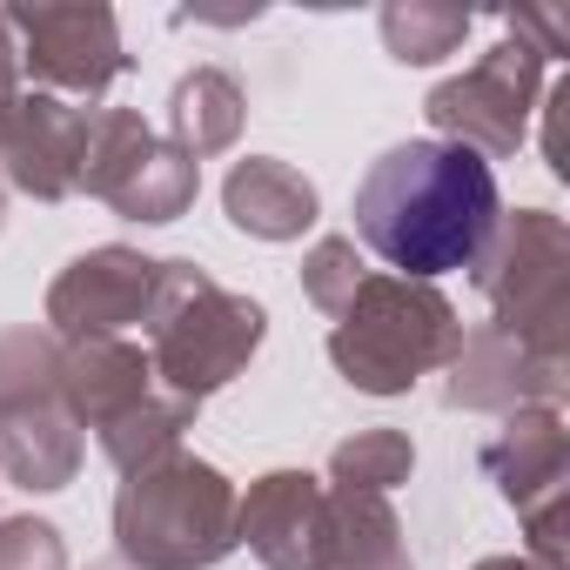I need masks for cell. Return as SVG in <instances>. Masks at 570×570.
<instances>
[{
    "label": "cell",
    "mask_w": 570,
    "mask_h": 570,
    "mask_svg": "<svg viewBox=\"0 0 570 570\" xmlns=\"http://www.w3.org/2000/svg\"><path fill=\"white\" fill-rule=\"evenodd\" d=\"M470 282L490 309V330L510 343L570 363V228L550 208L497 215L483 255L470 262Z\"/></svg>",
    "instance_id": "5b68a950"
},
{
    "label": "cell",
    "mask_w": 570,
    "mask_h": 570,
    "mask_svg": "<svg viewBox=\"0 0 570 570\" xmlns=\"http://www.w3.org/2000/svg\"><path fill=\"white\" fill-rule=\"evenodd\" d=\"M155 396V370L148 350L128 336H81L61 343V403L81 430L108 436L115 423H128L141 403Z\"/></svg>",
    "instance_id": "4fadbf2b"
},
{
    "label": "cell",
    "mask_w": 570,
    "mask_h": 570,
    "mask_svg": "<svg viewBox=\"0 0 570 570\" xmlns=\"http://www.w3.org/2000/svg\"><path fill=\"white\" fill-rule=\"evenodd\" d=\"M376 28H383L390 61H403V68H436L443 55L463 48L470 14L450 8V0H390V8L376 14Z\"/></svg>",
    "instance_id": "d6986e66"
},
{
    "label": "cell",
    "mask_w": 570,
    "mask_h": 570,
    "mask_svg": "<svg viewBox=\"0 0 570 570\" xmlns=\"http://www.w3.org/2000/svg\"><path fill=\"white\" fill-rule=\"evenodd\" d=\"M537 101H543V55L523 35H503L476 68L436 81L423 115H430L436 141H456L476 161H510L530 135Z\"/></svg>",
    "instance_id": "8992f818"
},
{
    "label": "cell",
    "mask_w": 570,
    "mask_h": 570,
    "mask_svg": "<svg viewBox=\"0 0 570 570\" xmlns=\"http://www.w3.org/2000/svg\"><path fill=\"white\" fill-rule=\"evenodd\" d=\"M456 343H463V323L436 282H403L370 268L330 330V363L363 396H410L423 376L450 370Z\"/></svg>",
    "instance_id": "277c9868"
},
{
    "label": "cell",
    "mask_w": 570,
    "mask_h": 570,
    "mask_svg": "<svg viewBox=\"0 0 570 570\" xmlns=\"http://www.w3.org/2000/svg\"><path fill=\"white\" fill-rule=\"evenodd\" d=\"M416 470V443L403 430H356L330 450V483L336 490H376L390 497L396 483H410Z\"/></svg>",
    "instance_id": "44dd1931"
},
{
    "label": "cell",
    "mask_w": 570,
    "mask_h": 570,
    "mask_svg": "<svg viewBox=\"0 0 570 570\" xmlns=\"http://www.w3.org/2000/svg\"><path fill=\"white\" fill-rule=\"evenodd\" d=\"M570 390V363H550L523 343H510L503 330H463L456 356H450V383H443V403L450 410H530V403H563Z\"/></svg>",
    "instance_id": "8fae6325"
},
{
    "label": "cell",
    "mask_w": 570,
    "mask_h": 570,
    "mask_svg": "<svg viewBox=\"0 0 570 570\" xmlns=\"http://www.w3.org/2000/svg\"><path fill=\"white\" fill-rule=\"evenodd\" d=\"M483 470L503 490V503L530 530V563L537 570H570L563 557V490H570V423L557 403L510 410L497 436L483 443Z\"/></svg>",
    "instance_id": "52a82bcc"
},
{
    "label": "cell",
    "mask_w": 570,
    "mask_h": 570,
    "mask_svg": "<svg viewBox=\"0 0 570 570\" xmlns=\"http://www.w3.org/2000/svg\"><path fill=\"white\" fill-rule=\"evenodd\" d=\"M543 161H550V175L557 181H570V148H563V121H570V81H557L543 101Z\"/></svg>",
    "instance_id": "d4e9b609"
},
{
    "label": "cell",
    "mask_w": 570,
    "mask_h": 570,
    "mask_svg": "<svg viewBox=\"0 0 570 570\" xmlns=\"http://www.w3.org/2000/svg\"><path fill=\"white\" fill-rule=\"evenodd\" d=\"M330 570H416L403 543V517L376 490H336L330 483Z\"/></svg>",
    "instance_id": "e0dca14e"
},
{
    "label": "cell",
    "mask_w": 570,
    "mask_h": 570,
    "mask_svg": "<svg viewBox=\"0 0 570 570\" xmlns=\"http://www.w3.org/2000/svg\"><path fill=\"white\" fill-rule=\"evenodd\" d=\"M363 248L350 242V235H323L309 255H303V296L323 309V316H343L350 309V296L363 289Z\"/></svg>",
    "instance_id": "603a6c76"
},
{
    "label": "cell",
    "mask_w": 570,
    "mask_h": 570,
    "mask_svg": "<svg viewBox=\"0 0 570 570\" xmlns=\"http://www.w3.org/2000/svg\"><path fill=\"white\" fill-rule=\"evenodd\" d=\"M81 148H88V108L35 88L21 95V115L0 141V181L35 202H68L81 195Z\"/></svg>",
    "instance_id": "7c38bea8"
},
{
    "label": "cell",
    "mask_w": 570,
    "mask_h": 570,
    "mask_svg": "<svg viewBox=\"0 0 570 570\" xmlns=\"http://www.w3.org/2000/svg\"><path fill=\"white\" fill-rule=\"evenodd\" d=\"M0 570H68V543L48 517H0Z\"/></svg>",
    "instance_id": "cb8c5ba5"
},
{
    "label": "cell",
    "mask_w": 570,
    "mask_h": 570,
    "mask_svg": "<svg viewBox=\"0 0 570 570\" xmlns=\"http://www.w3.org/2000/svg\"><path fill=\"white\" fill-rule=\"evenodd\" d=\"M235 537L262 570H330V483L309 470H268L235 497Z\"/></svg>",
    "instance_id": "30bf717a"
},
{
    "label": "cell",
    "mask_w": 570,
    "mask_h": 570,
    "mask_svg": "<svg viewBox=\"0 0 570 570\" xmlns=\"http://www.w3.org/2000/svg\"><path fill=\"white\" fill-rule=\"evenodd\" d=\"M470 570H537V563H530V557H523V550H517V557H476V563H470Z\"/></svg>",
    "instance_id": "83f0119b"
},
{
    "label": "cell",
    "mask_w": 570,
    "mask_h": 570,
    "mask_svg": "<svg viewBox=\"0 0 570 570\" xmlns=\"http://www.w3.org/2000/svg\"><path fill=\"white\" fill-rule=\"evenodd\" d=\"M141 330H148L155 390L202 410L215 390H228L255 363V350L268 336V309L255 296L222 289L202 262H161L155 309H148Z\"/></svg>",
    "instance_id": "3957f363"
},
{
    "label": "cell",
    "mask_w": 570,
    "mask_h": 570,
    "mask_svg": "<svg viewBox=\"0 0 570 570\" xmlns=\"http://www.w3.org/2000/svg\"><path fill=\"white\" fill-rule=\"evenodd\" d=\"M356 235L390 275L403 282H436L450 268H470L503 215L497 168L476 161L456 141H396L390 155L370 161L356 181Z\"/></svg>",
    "instance_id": "6da1fadb"
},
{
    "label": "cell",
    "mask_w": 570,
    "mask_h": 570,
    "mask_svg": "<svg viewBox=\"0 0 570 570\" xmlns=\"http://www.w3.org/2000/svg\"><path fill=\"white\" fill-rule=\"evenodd\" d=\"M0 476L28 497H55L81 476V423L61 396L0 416Z\"/></svg>",
    "instance_id": "9a60e30c"
},
{
    "label": "cell",
    "mask_w": 570,
    "mask_h": 570,
    "mask_svg": "<svg viewBox=\"0 0 570 570\" xmlns=\"http://www.w3.org/2000/svg\"><path fill=\"white\" fill-rule=\"evenodd\" d=\"M61 396V343L48 330H0V416Z\"/></svg>",
    "instance_id": "7402d4cb"
},
{
    "label": "cell",
    "mask_w": 570,
    "mask_h": 570,
    "mask_svg": "<svg viewBox=\"0 0 570 570\" xmlns=\"http://www.w3.org/2000/svg\"><path fill=\"white\" fill-rule=\"evenodd\" d=\"M21 55H14V35H8V14H0V141H8L14 115H21Z\"/></svg>",
    "instance_id": "4316f807"
},
{
    "label": "cell",
    "mask_w": 570,
    "mask_h": 570,
    "mask_svg": "<svg viewBox=\"0 0 570 570\" xmlns=\"http://www.w3.org/2000/svg\"><path fill=\"white\" fill-rule=\"evenodd\" d=\"M155 282H161V262L128 248V242H101V248L75 255L48 282V336L81 343V336L141 330L148 309H155Z\"/></svg>",
    "instance_id": "9c48e42d"
},
{
    "label": "cell",
    "mask_w": 570,
    "mask_h": 570,
    "mask_svg": "<svg viewBox=\"0 0 570 570\" xmlns=\"http://www.w3.org/2000/svg\"><path fill=\"white\" fill-rule=\"evenodd\" d=\"M195 195H202V168L181 155V148H168L161 135L135 155V168L108 188V208L121 215V222H141V228H168V222H181L188 208H195Z\"/></svg>",
    "instance_id": "ac0fdd59"
},
{
    "label": "cell",
    "mask_w": 570,
    "mask_h": 570,
    "mask_svg": "<svg viewBox=\"0 0 570 570\" xmlns=\"http://www.w3.org/2000/svg\"><path fill=\"white\" fill-rule=\"evenodd\" d=\"M510 35H523L543 61H557V55H570V21L563 14H543V8H523V14H510Z\"/></svg>",
    "instance_id": "484cf974"
},
{
    "label": "cell",
    "mask_w": 570,
    "mask_h": 570,
    "mask_svg": "<svg viewBox=\"0 0 570 570\" xmlns=\"http://www.w3.org/2000/svg\"><path fill=\"white\" fill-rule=\"evenodd\" d=\"M235 483L195 450H168L121 476L115 490V550L128 570H215L242 550Z\"/></svg>",
    "instance_id": "7a4b0ae2"
},
{
    "label": "cell",
    "mask_w": 570,
    "mask_h": 570,
    "mask_svg": "<svg viewBox=\"0 0 570 570\" xmlns=\"http://www.w3.org/2000/svg\"><path fill=\"white\" fill-rule=\"evenodd\" d=\"M222 208H228V222H235L242 235H255V242H296V235L316 228L323 195H316V181H309L296 161L248 155V161L228 168V181H222Z\"/></svg>",
    "instance_id": "5bb4252c"
},
{
    "label": "cell",
    "mask_w": 570,
    "mask_h": 570,
    "mask_svg": "<svg viewBox=\"0 0 570 570\" xmlns=\"http://www.w3.org/2000/svg\"><path fill=\"white\" fill-rule=\"evenodd\" d=\"M0 222H8V181H0Z\"/></svg>",
    "instance_id": "f1b7e54d"
},
{
    "label": "cell",
    "mask_w": 570,
    "mask_h": 570,
    "mask_svg": "<svg viewBox=\"0 0 570 570\" xmlns=\"http://www.w3.org/2000/svg\"><path fill=\"white\" fill-rule=\"evenodd\" d=\"M195 430V403H181V396H168V390H155L128 423H115L108 436H101V456L128 476V470H141V463H155V456H168V450H181V436Z\"/></svg>",
    "instance_id": "ffe728a7"
},
{
    "label": "cell",
    "mask_w": 570,
    "mask_h": 570,
    "mask_svg": "<svg viewBox=\"0 0 570 570\" xmlns=\"http://www.w3.org/2000/svg\"><path fill=\"white\" fill-rule=\"evenodd\" d=\"M242 121H248V95H242V81L228 75V68H195V75H181L175 81V95H168V148H181L195 168L208 161V155H228L235 141H242Z\"/></svg>",
    "instance_id": "2e32d148"
},
{
    "label": "cell",
    "mask_w": 570,
    "mask_h": 570,
    "mask_svg": "<svg viewBox=\"0 0 570 570\" xmlns=\"http://www.w3.org/2000/svg\"><path fill=\"white\" fill-rule=\"evenodd\" d=\"M0 14H8L21 75H35L41 95L95 101L128 75L121 21L101 0H21V8H0Z\"/></svg>",
    "instance_id": "ba28073f"
}]
</instances>
